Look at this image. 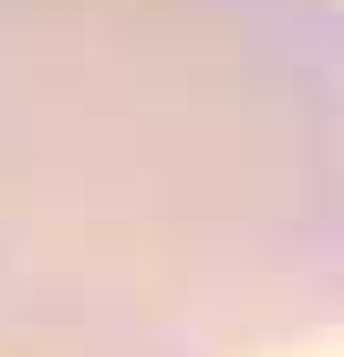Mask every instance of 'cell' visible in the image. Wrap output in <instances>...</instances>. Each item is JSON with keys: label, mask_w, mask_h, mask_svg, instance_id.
<instances>
[{"label": "cell", "mask_w": 344, "mask_h": 357, "mask_svg": "<svg viewBox=\"0 0 344 357\" xmlns=\"http://www.w3.org/2000/svg\"><path fill=\"white\" fill-rule=\"evenodd\" d=\"M331 331L344 0H0V357Z\"/></svg>", "instance_id": "cell-1"}]
</instances>
